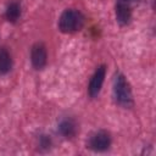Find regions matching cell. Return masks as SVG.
<instances>
[{"mask_svg": "<svg viewBox=\"0 0 156 156\" xmlns=\"http://www.w3.org/2000/svg\"><path fill=\"white\" fill-rule=\"evenodd\" d=\"M58 132L65 138H73L77 133V123L73 118H63L58 123Z\"/></svg>", "mask_w": 156, "mask_h": 156, "instance_id": "obj_7", "label": "cell"}, {"mask_svg": "<svg viewBox=\"0 0 156 156\" xmlns=\"http://www.w3.org/2000/svg\"><path fill=\"white\" fill-rule=\"evenodd\" d=\"M110 145H111V136L105 130H99L93 133L88 140V147L96 152L106 151L110 147Z\"/></svg>", "mask_w": 156, "mask_h": 156, "instance_id": "obj_3", "label": "cell"}, {"mask_svg": "<svg viewBox=\"0 0 156 156\" xmlns=\"http://www.w3.org/2000/svg\"><path fill=\"white\" fill-rule=\"evenodd\" d=\"M48 54L46 48L43 43H35L30 50V61L35 69H41L46 65Z\"/></svg>", "mask_w": 156, "mask_h": 156, "instance_id": "obj_5", "label": "cell"}, {"mask_svg": "<svg viewBox=\"0 0 156 156\" xmlns=\"http://www.w3.org/2000/svg\"><path fill=\"white\" fill-rule=\"evenodd\" d=\"M84 16L80 11L74 9H67L62 12L58 20V29L62 33H74L80 30L84 26Z\"/></svg>", "mask_w": 156, "mask_h": 156, "instance_id": "obj_2", "label": "cell"}, {"mask_svg": "<svg viewBox=\"0 0 156 156\" xmlns=\"http://www.w3.org/2000/svg\"><path fill=\"white\" fill-rule=\"evenodd\" d=\"M113 96L116 102L122 107H132L133 105V95L132 89L126 79V77L122 73H116L113 79Z\"/></svg>", "mask_w": 156, "mask_h": 156, "instance_id": "obj_1", "label": "cell"}, {"mask_svg": "<svg viewBox=\"0 0 156 156\" xmlns=\"http://www.w3.org/2000/svg\"><path fill=\"white\" fill-rule=\"evenodd\" d=\"M105 74H106V66L101 65L96 68V71L94 72L90 82H89V87H88V93L90 98H95L99 95L104 79H105Z\"/></svg>", "mask_w": 156, "mask_h": 156, "instance_id": "obj_4", "label": "cell"}, {"mask_svg": "<svg viewBox=\"0 0 156 156\" xmlns=\"http://www.w3.org/2000/svg\"><path fill=\"white\" fill-rule=\"evenodd\" d=\"M12 58L9 51L4 48H0V74H6L11 71Z\"/></svg>", "mask_w": 156, "mask_h": 156, "instance_id": "obj_8", "label": "cell"}, {"mask_svg": "<svg viewBox=\"0 0 156 156\" xmlns=\"http://www.w3.org/2000/svg\"><path fill=\"white\" fill-rule=\"evenodd\" d=\"M5 16H6V18H7L9 22H12V23L17 22V20L21 16V6H20V4L16 2V1L10 2L9 6H7V9H6Z\"/></svg>", "mask_w": 156, "mask_h": 156, "instance_id": "obj_9", "label": "cell"}, {"mask_svg": "<svg viewBox=\"0 0 156 156\" xmlns=\"http://www.w3.org/2000/svg\"><path fill=\"white\" fill-rule=\"evenodd\" d=\"M50 144H51V140H50L49 136H46V135H41L40 136V146L41 147L48 149V147H50Z\"/></svg>", "mask_w": 156, "mask_h": 156, "instance_id": "obj_10", "label": "cell"}, {"mask_svg": "<svg viewBox=\"0 0 156 156\" xmlns=\"http://www.w3.org/2000/svg\"><path fill=\"white\" fill-rule=\"evenodd\" d=\"M117 1H119V2H126V4H129V2H132L133 0H117Z\"/></svg>", "mask_w": 156, "mask_h": 156, "instance_id": "obj_11", "label": "cell"}, {"mask_svg": "<svg viewBox=\"0 0 156 156\" xmlns=\"http://www.w3.org/2000/svg\"><path fill=\"white\" fill-rule=\"evenodd\" d=\"M132 18V10L129 4L126 2H119L117 1L116 4V20L121 26H126L129 23Z\"/></svg>", "mask_w": 156, "mask_h": 156, "instance_id": "obj_6", "label": "cell"}]
</instances>
